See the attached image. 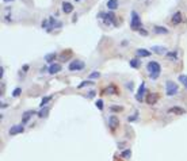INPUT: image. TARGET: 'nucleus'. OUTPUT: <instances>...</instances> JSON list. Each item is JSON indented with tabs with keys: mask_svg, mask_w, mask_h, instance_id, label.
I'll use <instances>...</instances> for the list:
<instances>
[{
	"mask_svg": "<svg viewBox=\"0 0 187 161\" xmlns=\"http://www.w3.org/2000/svg\"><path fill=\"white\" fill-rule=\"evenodd\" d=\"M147 71H148V73H149V77L152 80H156L160 76L161 67H160V64L157 62V61H151V62H148V65H147Z\"/></svg>",
	"mask_w": 187,
	"mask_h": 161,
	"instance_id": "f257e3e1",
	"label": "nucleus"
},
{
	"mask_svg": "<svg viewBox=\"0 0 187 161\" xmlns=\"http://www.w3.org/2000/svg\"><path fill=\"white\" fill-rule=\"evenodd\" d=\"M178 91H179V88H178L176 83L171 81V80L165 81V94H167V96H174V95L178 94Z\"/></svg>",
	"mask_w": 187,
	"mask_h": 161,
	"instance_id": "f03ea898",
	"label": "nucleus"
},
{
	"mask_svg": "<svg viewBox=\"0 0 187 161\" xmlns=\"http://www.w3.org/2000/svg\"><path fill=\"white\" fill-rule=\"evenodd\" d=\"M141 26H142V23H141V20H140V16H138V14H137L136 11H133L132 12V22H130V27H132V30H138V31H140Z\"/></svg>",
	"mask_w": 187,
	"mask_h": 161,
	"instance_id": "7ed1b4c3",
	"label": "nucleus"
},
{
	"mask_svg": "<svg viewBox=\"0 0 187 161\" xmlns=\"http://www.w3.org/2000/svg\"><path fill=\"white\" fill-rule=\"evenodd\" d=\"M100 18L103 19V22H105L106 24H109V26H114V24H115V15H114V12H109V14L102 12Z\"/></svg>",
	"mask_w": 187,
	"mask_h": 161,
	"instance_id": "20e7f679",
	"label": "nucleus"
},
{
	"mask_svg": "<svg viewBox=\"0 0 187 161\" xmlns=\"http://www.w3.org/2000/svg\"><path fill=\"white\" fill-rule=\"evenodd\" d=\"M83 68H84V62H83V61H80V60H73V61L68 65V69H69V71H72V72L82 71Z\"/></svg>",
	"mask_w": 187,
	"mask_h": 161,
	"instance_id": "39448f33",
	"label": "nucleus"
},
{
	"mask_svg": "<svg viewBox=\"0 0 187 161\" xmlns=\"http://www.w3.org/2000/svg\"><path fill=\"white\" fill-rule=\"evenodd\" d=\"M47 22H49V27L46 28V30H47V33H50L52 30H53V28H60V27H61V26H62V23H61V22H57V20H56L54 18H53V16H50Z\"/></svg>",
	"mask_w": 187,
	"mask_h": 161,
	"instance_id": "423d86ee",
	"label": "nucleus"
},
{
	"mask_svg": "<svg viewBox=\"0 0 187 161\" xmlns=\"http://www.w3.org/2000/svg\"><path fill=\"white\" fill-rule=\"evenodd\" d=\"M23 125H15V126H12L11 129H10V135H15V134H20V133H23Z\"/></svg>",
	"mask_w": 187,
	"mask_h": 161,
	"instance_id": "0eeeda50",
	"label": "nucleus"
},
{
	"mask_svg": "<svg viewBox=\"0 0 187 161\" xmlns=\"http://www.w3.org/2000/svg\"><path fill=\"white\" fill-rule=\"evenodd\" d=\"M145 88H147L145 83H141L140 88H138V92H137V95H136V99L138 102H142V95H144V92H145Z\"/></svg>",
	"mask_w": 187,
	"mask_h": 161,
	"instance_id": "6e6552de",
	"label": "nucleus"
},
{
	"mask_svg": "<svg viewBox=\"0 0 187 161\" xmlns=\"http://www.w3.org/2000/svg\"><path fill=\"white\" fill-rule=\"evenodd\" d=\"M157 99H159L157 94H148L147 98H145V102L148 103V104H155V103L157 102Z\"/></svg>",
	"mask_w": 187,
	"mask_h": 161,
	"instance_id": "1a4fd4ad",
	"label": "nucleus"
},
{
	"mask_svg": "<svg viewBox=\"0 0 187 161\" xmlns=\"http://www.w3.org/2000/svg\"><path fill=\"white\" fill-rule=\"evenodd\" d=\"M60 71H61V65H60V64H52L50 67H49V69H47V72H49L50 75H56V73H59Z\"/></svg>",
	"mask_w": 187,
	"mask_h": 161,
	"instance_id": "9d476101",
	"label": "nucleus"
},
{
	"mask_svg": "<svg viewBox=\"0 0 187 161\" xmlns=\"http://www.w3.org/2000/svg\"><path fill=\"white\" fill-rule=\"evenodd\" d=\"M168 112L170 114H179V115H183V114H186V110L184 108H182V107H171L170 110H168Z\"/></svg>",
	"mask_w": 187,
	"mask_h": 161,
	"instance_id": "9b49d317",
	"label": "nucleus"
},
{
	"mask_svg": "<svg viewBox=\"0 0 187 161\" xmlns=\"http://www.w3.org/2000/svg\"><path fill=\"white\" fill-rule=\"evenodd\" d=\"M35 114V111H33V110H30V111H26L23 114V117H22V125H26L29 122V119H30V117L31 115H34Z\"/></svg>",
	"mask_w": 187,
	"mask_h": 161,
	"instance_id": "f8f14e48",
	"label": "nucleus"
},
{
	"mask_svg": "<svg viewBox=\"0 0 187 161\" xmlns=\"http://www.w3.org/2000/svg\"><path fill=\"white\" fill-rule=\"evenodd\" d=\"M171 22H172V24H179L180 22H182V14L180 12H175L174 15H172V19H171Z\"/></svg>",
	"mask_w": 187,
	"mask_h": 161,
	"instance_id": "ddd939ff",
	"label": "nucleus"
},
{
	"mask_svg": "<svg viewBox=\"0 0 187 161\" xmlns=\"http://www.w3.org/2000/svg\"><path fill=\"white\" fill-rule=\"evenodd\" d=\"M62 11L65 12V14H70V12L73 11V6L70 3H68V1H64L62 3Z\"/></svg>",
	"mask_w": 187,
	"mask_h": 161,
	"instance_id": "4468645a",
	"label": "nucleus"
},
{
	"mask_svg": "<svg viewBox=\"0 0 187 161\" xmlns=\"http://www.w3.org/2000/svg\"><path fill=\"white\" fill-rule=\"evenodd\" d=\"M152 50L155 51L156 54H167V47H163V46H155L152 47Z\"/></svg>",
	"mask_w": 187,
	"mask_h": 161,
	"instance_id": "2eb2a0df",
	"label": "nucleus"
},
{
	"mask_svg": "<svg viewBox=\"0 0 187 161\" xmlns=\"http://www.w3.org/2000/svg\"><path fill=\"white\" fill-rule=\"evenodd\" d=\"M107 7H109V10H111V11L117 10L118 8V0H109V1H107Z\"/></svg>",
	"mask_w": 187,
	"mask_h": 161,
	"instance_id": "dca6fc26",
	"label": "nucleus"
},
{
	"mask_svg": "<svg viewBox=\"0 0 187 161\" xmlns=\"http://www.w3.org/2000/svg\"><path fill=\"white\" fill-rule=\"evenodd\" d=\"M136 53L138 57H149V56H151V51L145 50V49H137Z\"/></svg>",
	"mask_w": 187,
	"mask_h": 161,
	"instance_id": "f3484780",
	"label": "nucleus"
},
{
	"mask_svg": "<svg viewBox=\"0 0 187 161\" xmlns=\"http://www.w3.org/2000/svg\"><path fill=\"white\" fill-rule=\"evenodd\" d=\"M153 31L157 33V34H168V30L165 27H161V26H155L153 27Z\"/></svg>",
	"mask_w": 187,
	"mask_h": 161,
	"instance_id": "a211bd4d",
	"label": "nucleus"
},
{
	"mask_svg": "<svg viewBox=\"0 0 187 161\" xmlns=\"http://www.w3.org/2000/svg\"><path fill=\"white\" fill-rule=\"evenodd\" d=\"M109 123H110V126H111V127H117L118 123H119V121H118L117 117H114V115H111V117L109 118Z\"/></svg>",
	"mask_w": 187,
	"mask_h": 161,
	"instance_id": "6ab92c4d",
	"label": "nucleus"
},
{
	"mask_svg": "<svg viewBox=\"0 0 187 161\" xmlns=\"http://www.w3.org/2000/svg\"><path fill=\"white\" fill-rule=\"evenodd\" d=\"M130 67L137 69V68H140V60L138 58H134V60H130Z\"/></svg>",
	"mask_w": 187,
	"mask_h": 161,
	"instance_id": "aec40b11",
	"label": "nucleus"
},
{
	"mask_svg": "<svg viewBox=\"0 0 187 161\" xmlns=\"http://www.w3.org/2000/svg\"><path fill=\"white\" fill-rule=\"evenodd\" d=\"M178 80L183 84L184 88H187V75H180L179 77H178Z\"/></svg>",
	"mask_w": 187,
	"mask_h": 161,
	"instance_id": "412c9836",
	"label": "nucleus"
},
{
	"mask_svg": "<svg viewBox=\"0 0 187 161\" xmlns=\"http://www.w3.org/2000/svg\"><path fill=\"white\" fill-rule=\"evenodd\" d=\"M56 57V53H50V54H46L45 56V60H46V62H52Z\"/></svg>",
	"mask_w": 187,
	"mask_h": 161,
	"instance_id": "4be33fe9",
	"label": "nucleus"
},
{
	"mask_svg": "<svg viewBox=\"0 0 187 161\" xmlns=\"http://www.w3.org/2000/svg\"><path fill=\"white\" fill-rule=\"evenodd\" d=\"M50 100H52V96H45V98L42 99V102H41V107H45Z\"/></svg>",
	"mask_w": 187,
	"mask_h": 161,
	"instance_id": "5701e85b",
	"label": "nucleus"
},
{
	"mask_svg": "<svg viewBox=\"0 0 187 161\" xmlns=\"http://www.w3.org/2000/svg\"><path fill=\"white\" fill-rule=\"evenodd\" d=\"M99 77H100V73H99V72H92V73H90V76H88V79L90 80L99 79Z\"/></svg>",
	"mask_w": 187,
	"mask_h": 161,
	"instance_id": "b1692460",
	"label": "nucleus"
},
{
	"mask_svg": "<svg viewBox=\"0 0 187 161\" xmlns=\"http://www.w3.org/2000/svg\"><path fill=\"white\" fill-rule=\"evenodd\" d=\"M47 112H49V110H47V108H43V110H41L38 112V117L39 118H45V117L47 115Z\"/></svg>",
	"mask_w": 187,
	"mask_h": 161,
	"instance_id": "393cba45",
	"label": "nucleus"
},
{
	"mask_svg": "<svg viewBox=\"0 0 187 161\" xmlns=\"http://www.w3.org/2000/svg\"><path fill=\"white\" fill-rule=\"evenodd\" d=\"M95 104H96V107L99 108V110H103V107H105V103H103V100H102V99L96 100V103H95Z\"/></svg>",
	"mask_w": 187,
	"mask_h": 161,
	"instance_id": "a878e982",
	"label": "nucleus"
},
{
	"mask_svg": "<svg viewBox=\"0 0 187 161\" xmlns=\"http://www.w3.org/2000/svg\"><path fill=\"white\" fill-rule=\"evenodd\" d=\"M167 57L170 60H176L178 58V54H176L175 51H171V53H167Z\"/></svg>",
	"mask_w": 187,
	"mask_h": 161,
	"instance_id": "bb28decb",
	"label": "nucleus"
},
{
	"mask_svg": "<svg viewBox=\"0 0 187 161\" xmlns=\"http://www.w3.org/2000/svg\"><path fill=\"white\" fill-rule=\"evenodd\" d=\"M20 94H22V90H20V88H15L14 92H12V96H14V98H18Z\"/></svg>",
	"mask_w": 187,
	"mask_h": 161,
	"instance_id": "cd10ccee",
	"label": "nucleus"
},
{
	"mask_svg": "<svg viewBox=\"0 0 187 161\" xmlns=\"http://www.w3.org/2000/svg\"><path fill=\"white\" fill-rule=\"evenodd\" d=\"M122 157H125V158H129L130 157V156H132V152H130V150H125V152H122V154H121Z\"/></svg>",
	"mask_w": 187,
	"mask_h": 161,
	"instance_id": "c85d7f7f",
	"label": "nucleus"
},
{
	"mask_svg": "<svg viewBox=\"0 0 187 161\" xmlns=\"http://www.w3.org/2000/svg\"><path fill=\"white\" fill-rule=\"evenodd\" d=\"M91 83H92V81H91V80H88V81H84V83H82V84H79V87H77V88H79V90H80V88H83V87L88 85V84H91Z\"/></svg>",
	"mask_w": 187,
	"mask_h": 161,
	"instance_id": "c756f323",
	"label": "nucleus"
},
{
	"mask_svg": "<svg viewBox=\"0 0 187 161\" xmlns=\"http://www.w3.org/2000/svg\"><path fill=\"white\" fill-rule=\"evenodd\" d=\"M111 111H122V107H119V106H111Z\"/></svg>",
	"mask_w": 187,
	"mask_h": 161,
	"instance_id": "7c9ffc66",
	"label": "nucleus"
},
{
	"mask_svg": "<svg viewBox=\"0 0 187 161\" xmlns=\"http://www.w3.org/2000/svg\"><path fill=\"white\" fill-rule=\"evenodd\" d=\"M140 34H141V35H148V31H147V30H144V28H141Z\"/></svg>",
	"mask_w": 187,
	"mask_h": 161,
	"instance_id": "2f4dec72",
	"label": "nucleus"
},
{
	"mask_svg": "<svg viewBox=\"0 0 187 161\" xmlns=\"http://www.w3.org/2000/svg\"><path fill=\"white\" fill-rule=\"evenodd\" d=\"M22 71H23V72H27V71H29V65H23V67H22Z\"/></svg>",
	"mask_w": 187,
	"mask_h": 161,
	"instance_id": "473e14b6",
	"label": "nucleus"
},
{
	"mask_svg": "<svg viewBox=\"0 0 187 161\" xmlns=\"http://www.w3.org/2000/svg\"><path fill=\"white\" fill-rule=\"evenodd\" d=\"M3 72H4V68L0 67V77H3Z\"/></svg>",
	"mask_w": 187,
	"mask_h": 161,
	"instance_id": "72a5a7b5",
	"label": "nucleus"
},
{
	"mask_svg": "<svg viewBox=\"0 0 187 161\" xmlns=\"http://www.w3.org/2000/svg\"><path fill=\"white\" fill-rule=\"evenodd\" d=\"M88 96H90V98H93V96H95V92H93V91H91L90 94H88Z\"/></svg>",
	"mask_w": 187,
	"mask_h": 161,
	"instance_id": "f704fd0d",
	"label": "nucleus"
},
{
	"mask_svg": "<svg viewBox=\"0 0 187 161\" xmlns=\"http://www.w3.org/2000/svg\"><path fill=\"white\" fill-rule=\"evenodd\" d=\"M4 3H11V1H14V0H3Z\"/></svg>",
	"mask_w": 187,
	"mask_h": 161,
	"instance_id": "c9c22d12",
	"label": "nucleus"
},
{
	"mask_svg": "<svg viewBox=\"0 0 187 161\" xmlns=\"http://www.w3.org/2000/svg\"><path fill=\"white\" fill-rule=\"evenodd\" d=\"M75 1H80V0H75Z\"/></svg>",
	"mask_w": 187,
	"mask_h": 161,
	"instance_id": "e433bc0d",
	"label": "nucleus"
}]
</instances>
